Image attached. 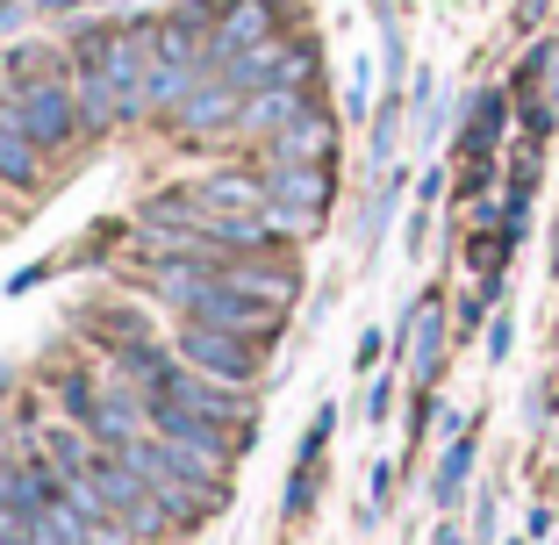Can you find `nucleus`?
<instances>
[{
	"instance_id": "nucleus-7",
	"label": "nucleus",
	"mask_w": 559,
	"mask_h": 545,
	"mask_svg": "<svg viewBox=\"0 0 559 545\" xmlns=\"http://www.w3.org/2000/svg\"><path fill=\"white\" fill-rule=\"evenodd\" d=\"M330 144H337V130H330L323 116H301L273 137V166H323Z\"/></svg>"
},
{
	"instance_id": "nucleus-10",
	"label": "nucleus",
	"mask_w": 559,
	"mask_h": 545,
	"mask_svg": "<svg viewBox=\"0 0 559 545\" xmlns=\"http://www.w3.org/2000/svg\"><path fill=\"white\" fill-rule=\"evenodd\" d=\"M201 209L215 215H265V180H245V173H215L209 187H201Z\"/></svg>"
},
{
	"instance_id": "nucleus-14",
	"label": "nucleus",
	"mask_w": 559,
	"mask_h": 545,
	"mask_svg": "<svg viewBox=\"0 0 559 545\" xmlns=\"http://www.w3.org/2000/svg\"><path fill=\"white\" fill-rule=\"evenodd\" d=\"M502 116H510V94H480L474 100V122H466V151H474V158H488V151H495Z\"/></svg>"
},
{
	"instance_id": "nucleus-2",
	"label": "nucleus",
	"mask_w": 559,
	"mask_h": 545,
	"mask_svg": "<svg viewBox=\"0 0 559 545\" xmlns=\"http://www.w3.org/2000/svg\"><path fill=\"white\" fill-rule=\"evenodd\" d=\"M180 352L194 366H209V380H223V388H245L251 374H259V345L237 331H209V323H194V331L180 337Z\"/></svg>"
},
{
	"instance_id": "nucleus-6",
	"label": "nucleus",
	"mask_w": 559,
	"mask_h": 545,
	"mask_svg": "<svg viewBox=\"0 0 559 545\" xmlns=\"http://www.w3.org/2000/svg\"><path fill=\"white\" fill-rule=\"evenodd\" d=\"M237 116H245V94H237L230 80H201L194 94L173 108V122H180V130H215V122H237Z\"/></svg>"
},
{
	"instance_id": "nucleus-3",
	"label": "nucleus",
	"mask_w": 559,
	"mask_h": 545,
	"mask_svg": "<svg viewBox=\"0 0 559 545\" xmlns=\"http://www.w3.org/2000/svg\"><path fill=\"white\" fill-rule=\"evenodd\" d=\"M8 116H15L36 144H66L72 122H80V94H72V86H22V94L8 100Z\"/></svg>"
},
{
	"instance_id": "nucleus-12",
	"label": "nucleus",
	"mask_w": 559,
	"mask_h": 545,
	"mask_svg": "<svg viewBox=\"0 0 559 545\" xmlns=\"http://www.w3.org/2000/svg\"><path fill=\"white\" fill-rule=\"evenodd\" d=\"M36 151H44V144H36V137L22 130L15 116H8V108H0V180L29 187V180H36Z\"/></svg>"
},
{
	"instance_id": "nucleus-4",
	"label": "nucleus",
	"mask_w": 559,
	"mask_h": 545,
	"mask_svg": "<svg viewBox=\"0 0 559 545\" xmlns=\"http://www.w3.org/2000/svg\"><path fill=\"white\" fill-rule=\"evenodd\" d=\"M265 36H273V8H265V0H230V8L215 15L209 58H215V66H230V58H245V50H259Z\"/></svg>"
},
{
	"instance_id": "nucleus-5",
	"label": "nucleus",
	"mask_w": 559,
	"mask_h": 545,
	"mask_svg": "<svg viewBox=\"0 0 559 545\" xmlns=\"http://www.w3.org/2000/svg\"><path fill=\"white\" fill-rule=\"evenodd\" d=\"M215 8H180V15H165V22H151V58H158V66H187L194 72L201 58H209V36H201V22H209Z\"/></svg>"
},
{
	"instance_id": "nucleus-16",
	"label": "nucleus",
	"mask_w": 559,
	"mask_h": 545,
	"mask_svg": "<svg viewBox=\"0 0 559 545\" xmlns=\"http://www.w3.org/2000/svg\"><path fill=\"white\" fill-rule=\"evenodd\" d=\"M466 474H474V438H452V452H444V466H438V502H460Z\"/></svg>"
},
{
	"instance_id": "nucleus-15",
	"label": "nucleus",
	"mask_w": 559,
	"mask_h": 545,
	"mask_svg": "<svg viewBox=\"0 0 559 545\" xmlns=\"http://www.w3.org/2000/svg\"><path fill=\"white\" fill-rule=\"evenodd\" d=\"M438 352H444L438 301H424V309H416V380H438Z\"/></svg>"
},
{
	"instance_id": "nucleus-11",
	"label": "nucleus",
	"mask_w": 559,
	"mask_h": 545,
	"mask_svg": "<svg viewBox=\"0 0 559 545\" xmlns=\"http://www.w3.org/2000/svg\"><path fill=\"white\" fill-rule=\"evenodd\" d=\"M230 287H245L251 301H265V309H287L295 301V273L287 265H215Z\"/></svg>"
},
{
	"instance_id": "nucleus-13",
	"label": "nucleus",
	"mask_w": 559,
	"mask_h": 545,
	"mask_svg": "<svg viewBox=\"0 0 559 545\" xmlns=\"http://www.w3.org/2000/svg\"><path fill=\"white\" fill-rule=\"evenodd\" d=\"M86 424H94V438H108L116 452H130L144 416H136V402H94V416H86Z\"/></svg>"
},
{
	"instance_id": "nucleus-9",
	"label": "nucleus",
	"mask_w": 559,
	"mask_h": 545,
	"mask_svg": "<svg viewBox=\"0 0 559 545\" xmlns=\"http://www.w3.org/2000/svg\"><path fill=\"white\" fill-rule=\"evenodd\" d=\"M165 395H173V402H187V410H194V416H209V424H237V416H245V402H237V395H223V388H209L201 374H165Z\"/></svg>"
},
{
	"instance_id": "nucleus-17",
	"label": "nucleus",
	"mask_w": 559,
	"mask_h": 545,
	"mask_svg": "<svg viewBox=\"0 0 559 545\" xmlns=\"http://www.w3.org/2000/svg\"><path fill=\"white\" fill-rule=\"evenodd\" d=\"M50 460L66 466V481H80V474H86V446L72 438V430H58V438H50Z\"/></svg>"
},
{
	"instance_id": "nucleus-1",
	"label": "nucleus",
	"mask_w": 559,
	"mask_h": 545,
	"mask_svg": "<svg viewBox=\"0 0 559 545\" xmlns=\"http://www.w3.org/2000/svg\"><path fill=\"white\" fill-rule=\"evenodd\" d=\"M330 201L323 166H265V223L273 230H316Z\"/></svg>"
},
{
	"instance_id": "nucleus-8",
	"label": "nucleus",
	"mask_w": 559,
	"mask_h": 545,
	"mask_svg": "<svg viewBox=\"0 0 559 545\" xmlns=\"http://www.w3.org/2000/svg\"><path fill=\"white\" fill-rule=\"evenodd\" d=\"M301 116H309V100H301V86H259V94H251L245 100V116H237V122H245V130H287V122H301Z\"/></svg>"
}]
</instances>
